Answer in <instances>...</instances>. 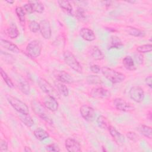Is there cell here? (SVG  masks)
Returning <instances> with one entry per match:
<instances>
[{"label":"cell","instance_id":"obj_1","mask_svg":"<svg viewBox=\"0 0 152 152\" xmlns=\"http://www.w3.org/2000/svg\"><path fill=\"white\" fill-rule=\"evenodd\" d=\"M101 72L103 76L113 84L121 83L126 78L124 74L109 67L104 66L102 68Z\"/></svg>","mask_w":152,"mask_h":152},{"label":"cell","instance_id":"obj_2","mask_svg":"<svg viewBox=\"0 0 152 152\" xmlns=\"http://www.w3.org/2000/svg\"><path fill=\"white\" fill-rule=\"evenodd\" d=\"M64 60L66 65L78 73L83 72V67L75 55L69 50L64 51L63 53Z\"/></svg>","mask_w":152,"mask_h":152},{"label":"cell","instance_id":"obj_3","mask_svg":"<svg viewBox=\"0 0 152 152\" xmlns=\"http://www.w3.org/2000/svg\"><path fill=\"white\" fill-rule=\"evenodd\" d=\"M31 106L33 111L39 116L42 119L46 121L47 123L52 124L53 123L52 120L48 115L46 110V107L40 103L39 101L36 100H33L31 102Z\"/></svg>","mask_w":152,"mask_h":152},{"label":"cell","instance_id":"obj_4","mask_svg":"<svg viewBox=\"0 0 152 152\" xmlns=\"http://www.w3.org/2000/svg\"><path fill=\"white\" fill-rule=\"evenodd\" d=\"M7 99L11 106L20 114H29L27 105L20 99L12 96H7Z\"/></svg>","mask_w":152,"mask_h":152},{"label":"cell","instance_id":"obj_5","mask_svg":"<svg viewBox=\"0 0 152 152\" xmlns=\"http://www.w3.org/2000/svg\"><path fill=\"white\" fill-rule=\"evenodd\" d=\"M42 45L41 42L38 40H34L30 42L26 46L27 53L32 58H36L39 57L42 52Z\"/></svg>","mask_w":152,"mask_h":152},{"label":"cell","instance_id":"obj_6","mask_svg":"<svg viewBox=\"0 0 152 152\" xmlns=\"http://www.w3.org/2000/svg\"><path fill=\"white\" fill-rule=\"evenodd\" d=\"M37 83L40 89L46 94H47V95L53 96L56 99L59 98V95L58 91L55 89L45 79L43 78H39L37 80Z\"/></svg>","mask_w":152,"mask_h":152},{"label":"cell","instance_id":"obj_7","mask_svg":"<svg viewBox=\"0 0 152 152\" xmlns=\"http://www.w3.org/2000/svg\"><path fill=\"white\" fill-rule=\"evenodd\" d=\"M129 94L130 98L136 103H141L144 100V92L140 86H132L131 87Z\"/></svg>","mask_w":152,"mask_h":152},{"label":"cell","instance_id":"obj_8","mask_svg":"<svg viewBox=\"0 0 152 152\" xmlns=\"http://www.w3.org/2000/svg\"><path fill=\"white\" fill-rule=\"evenodd\" d=\"M90 95L97 99H107L110 96V91L102 87H93L90 92Z\"/></svg>","mask_w":152,"mask_h":152},{"label":"cell","instance_id":"obj_9","mask_svg":"<svg viewBox=\"0 0 152 152\" xmlns=\"http://www.w3.org/2000/svg\"><path fill=\"white\" fill-rule=\"evenodd\" d=\"M80 112L86 121L92 122L95 119L96 113L94 109L87 104L82 105L80 108Z\"/></svg>","mask_w":152,"mask_h":152},{"label":"cell","instance_id":"obj_10","mask_svg":"<svg viewBox=\"0 0 152 152\" xmlns=\"http://www.w3.org/2000/svg\"><path fill=\"white\" fill-rule=\"evenodd\" d=\"M113 104L117 110L123 112H130L134 109L132 106L127 103L124 99L120 97L114 99Z\"/></svg>","mask_w":152,"mask_h":152},{"label":"cell","instance_id":"obj_11","mask_svg":"<svg viewBox=\"0 0 152 152\" xmlns=\"http://www.w3.org/2000/svg\"><path fill=\"white\" fill-rule=\"evenodd\" d=\"M43 105L46 109L52 112H55L58 109V102L56 99L53 96L46 95L43 98Z\"/></svg>","mask_w":152,"mask_h":152},{"label":"cell","instance_id":"obj_12","mask_svg":"<svg viewBox=\"0 0 152 152\" xmlns=\"http://www.w3.org/2000/svg\"><path fill=\"white\" fill-rule=\"evenodd\" d=\"M39 24L41 35L45 39H50L52 34V30L49 21L46 20H43L40 21Z\"/></svg>","mask_w":152,"mask_h":152},{"label":"cell","instance_id":"obj_13","mask_svg":"<svg viewBox=\"0 0 152 152\" xmlns=\"http://www.w3.org/2000/svg\"><path fill=\"white\" fill-rule=\"evenodd\" d=\"M54 75L58 81L64 84H71L74 81L72 76L65 71H57Z\"/></svg>","mask_w":152,"mask_h":152},{"label":"cell","instance_id":"obj_14","mask_svg":"<svg viewBox=\"0 0 152 152\" xmlns=\"http://www.w3.org/2000/svg\"><path fill=\"white\" fill-rule=\"evenodd\" d=\"M65 146L68 151L69 152H80L81 150V145L76 140L68 138L65 140Z\"/></svg>","mask_w":152,"mask_h":152},{"label":"cell","instance_id":"obj_15","mask_svg":"<svg viewBox=\"0 0 152 152\" xmlns=\"http://www.w3.org/2000/svg\"><path fill=\"white\" fill-rule=\"evenodd\" d=\"M109 132L114 140V141L119 145H122L125 142L124 136L119 132L114 126L110 125L107 129Z\"/></svg>","mask_w":152,"mask_h":152},{"label":"cell","instance_id":"obj_16","mask_svg":"<svg viewBox=\"0 0 152 152\" xmlns=\"http://www.w3.org/2000/svg\"><path fill=\"white\" fill-rule=\"evenodd\" d=\"M124 47V44L121 39L116 36H112L109 40L107 49H121Z\"/></svg>","mask_w":152,"mask_h":152},{"label":"cell","instance_id":"obj_17","mask_svg":"<svg viewBox=\"0 0 152 152\" xmlns=\"http://www.w3.org/2000/svg\"><path fill=\"white\" fill-rule=\"evenodd\" d=\"M80 35L85 40L92 42L96 39V35L94 31L87 27H83L80 30Z\"/></svg>","mask_w":152,"mask_h":152},{"label":"cell","instance_id":"obj_18","mask_svg":"<svg viewBox=\"0 0 152 152\" xmlns=\"http://www.w3.org/2000/svg\"><path fill=\"white\" fill-rule=\"evenodd\" d=\"M0 45H1V47L4 48V49H5L9 51L12 52L18 53L20 52L18 46L15 44L13 43L12 42L9 41V40L1 39Z\"/></svg>","mask_w":152,"mask_h":152},{"label":"cell","instance_id":"obj_19","mask_svg":"<svg viewBox=\"0 0 152 152\" xmlns=\"http://www.w3.org/2000/svg\"><path fill=\"white\" fill-rule=\"evenodd\" d=\"M122 64L126 69L129 71H135L137 68L133 58L130 56H126L123 58Z\"/></svg>","mask_w":152,"mask_h":152},{"label":"cell","instance_id":"obj_20","mask_svg":"<svg viewBox=\"0 0 152 152\" xmlns=\"http://www.w3.org/2000/svg\"><path fill=\"white\" fill-rule=\"evenodd\" d=\"M125 30L128 34L134 37H142L145 36V33L143 30H141L139 28H137L132 26L126 27Z\"/></svg>","mask_w":152,"mask_h":152},{"label":"cell","instance_id":"obj_21","mask_svg":"<svg viewBox=\"0 0 152 152\" xmlns=\"http://www.w3.org/2000/svg\"><path fill=\"white\" fill-rule=\"evenodd\" d=\"M58 5L59 7L67 14L69 15H73L72 11L73 8L71 4L68 1H58Z\"/></svg>","mask_w":152,"mask_h":152},{"label":"cell","instance_id":"obj_22","mask_svg":"<svg viewBox=\"0 0 152 152\" xmlns=\"http://www.w3.org/2000/svg\"><path fill=\"white\" fill-rule=\"evenodd\" d=\"M137 130L141 134H142L146 138H149V139L151 138L152 129L150 126L144 125V124H141L138 126Z\"/></svg>","mask_w":152,"mask_h":152},{"label":"cell","instance_id":"obj_23","mask_svg":"<svg viewBox=\"0 0 152 152\" xmlns=\"http://www.w3.org/2000/svg\"><path fill=\"white\" fill-rule=\"evenodd\" d=\"M90 55L91 57L96 61H101L104 59V55L100 49L97 46H93L90 49Z\"/></svg>","mask_w":152,"mask_h":152},{"label":"cell","instance_id":"obj_24","mask_svg":"<svg viewBox=\"0 0 152 152\" xmlns=\"http://www.w3.org/2000/svg\"><path fill=\"white\" fill-rule=\"evenodd\" d=\"M7 34L11 39L17 38L20 34L19 30L15 23H12L7 29Z\"/></svg>","mask_w":152,"mask_h":152},{"label":"cell","instance_id":"obj_25","mask_svg":"<svg viewBox=\"0 0 152 152\" xmlns=\"http://www.w3.org/2000/svg\"><path fill=\"white\" fill-rule=\"evenodd\" d=\"M33 134L35 137L40 141H43L49 138V133L47 131H46L45 129L41 128H37V129H36L34 131Z\"/></svg>","mask_w":152,"mask_h":152},{"label":"cell","instance_id":"obj_26","mask_svg":"<svg viewBox=\"0 0 152 152\" xmlns=\"http://www.w3.org/2000/svg\"><path fill=\"white\" fill-rule=\"evenodd\" d=\"M55 86L56 87V90L61 95L64 97H66L69 95L68 88L66 87V86H65L64 83H61L59 81H57L55 83Z\"/></svg>","mask_w":152,"mask_h":152},{"label":"cell","instance_id":"obj_27","mask_svg":"<svg viewBox=\"0 0 152 152\" xmlns=\"http://www.w3.org/2000/svg\"><path fill=\"white\" fill-rule=\"evenodd\" d=\"M96 123L97 125L102 129H108L109 126L110 125L109 121L105 116L103 115H99L96 119Z\"/></svg>","mask_w":152,"mask_h":152},{"label":"cell","instance_id":"obj_28","mask_svg":"<svg viewBox=\"0 0 152 152\" xmlns=\"http://www.w3.org/2000/svg\"><path fill=\"white\" fill-rule=\"evenodd\" d=\"M28 2L31 4L33 10L34 12L37 13H42L45 10V7L43 4L38 1H30Z\"/></svg>","mask_w":152,"mask_h":152},{"label":"cell","instance_id":"obj_29","mask_svg":"<svg viewBox=\"0 0 152 152\" xmlns=\"http://www.w3.org/2000/svg\"><path fill=\"white\" fill-rule=\"evenodd\" d=\"M86 81L91 85H100L103 83L102 79L96 75H89L86 77Z\"/></svg>","mask_w":152,"mask_h":152},{"label":"cell","instance_id":"obj_30","mask_svg":"<svg viewBox=\"0 0 152 152\" xmlns=\"http://www.w3.org/2000/svg\"><path fill=\"white\" fill-rule=\"evenodd\" d=\"M20 121L27 127H31L34 125V121L29 114H21L19 116Z\"/></svg>","mask_w":152,"mask_h":152},{"label":"cell","instance_id":"obj_31","mask_svg":"<svg viewBox=\"0 0 152 152\" xmlns=\"http://www.w3.org/2000/svg\"><path fill=\"white\" fill-rule=\"evenodd\" d=\"M16 15L18 18L20 23L22 24H24L26 22V12L21 7H17L15 10Z\"/></svg>","mask_w":152,"mask_h":152},{"label":"cell","instance_id":"obj_32","mask_svg":"<svg viewBox=\"0 0 152 152\" xmlns=\"http://www.w3.org/2000/svg\"><path fill=\"white\" fill-rule=\"evenodd\" d=\"M19 88L23 93L26 95H29L30 90L28 83L26 80H21L19 83Z\"/></svg>","mask_w":152,"mask_h":152},{"label":"cell","instance_id":"obj_33","mask_svg":"<svg viewBox=\"0 0 152 152\" xmlns=\"http://www.w3.org/2000/svg\"><path fill=\"white\" fill-rule=\"evenodd\" d=\"M137 51L140 53H145L150 52L152 50V46L151 44H144L138 46L137 49Z\"/></svg>","mask_w":152,"mask_h":152},{"label":"cell","instance_id":"obj_34","mask_svg":"<svg viewBox=\"0 0 152 152\" xmlns=\"http://www.w3.org/2000/svg\"><path fill=\"white\" fill-rule=\"evenodd\" d=\"M1 75L2 78H3L4 81L6 83V84L10 87V88H13L14 87V84L11 80V79L10 78V77L7 75V74L3 70L2 68H1Z\"/></svg>","mask_w":152,"mask_h":152},{"label":"cell","instance_id":"obj_35","mask_svg":"<svg viewBox=\"0 0 152 152\" xmlns=\"http://www.w3.org/2000/svg\"><path fill=\"white\" fill-rule=\"evenodd\" d=\"M28 28L32 33H37L40 31V24L34 20L30 21L28 23Z\"/></svg>","mask_w":152,"mask_h":152},{"label":"cell","instance_id":"obj_36","mask_svg":"<svg viewBox=\"0 0 152 152\" xmlns=\"http://www.w3.org/2000/svg\"><path fill=\"white\" fill-rule=\"evenodd\" d=\"M75 15L77 18L81 21H83L86 20V12L84 8L82 7H78L76 11Z\"/></svg>","mask_w":152,"mask_h":152},{"label":"cell","instance_id":"obj_37","mask_svg":"<svg viewBox=\"0 0 152 152\" xmlns=\"http://www.w3.org/2000/svg\"><path fill=\"white\" fill-rule=\"evenodd\" d=\"M46 148L48 151H55V152L60 151V149L58 145L54 143L46 145Z\"/></svg>","mask_w":152,"mask_h":152},{"label":"cell","instance_id":"obj_38","mask_svg":"<svg viewBox=\"0 0 152 152\" xmlns=\"http://www.w3.org/2000/svg\"><path fill=\"white\" fill-rule=\"evenodd\" d=\"M8 150V142L7 141L1 139L0 140V151H7Z\"/></svg>","mask_w":152,"mask_h":152},{"label":"cell","instance_id":"obj_39","mask_svg":"<svg viewBox=\"0 0 152 152\" xmlns=\"http://www.w3.org/2000/svg\"><path fill=\"white\" fill-rule=\"evenodd\" d=\"M22 7H23V10H24L25 12H26V13L32 14L34 12L31 4L28 2L27 4H25Z\"/></svg>","mask_w":152,"mask_h":152},{"label":"cell","instance_id":"obj_40","mask_svg":"<svg viewBox=\"0 0 152 152\" xmlns=\"http://www.w3.org/2000/svg\"><path fill=\"white\" fill-rule=\"evenodd\" d=\"M134 59H135V61L137 62V64H138L139 65H141L143 63V61H144L143 56L140 53L135 54Z\"/></svg>","mask_w":152,"mask_h":152},{"label":"cell","instance_id":"obj_41","mask_svg":"<svg viewBox=\"0 0 152 152\" xmlns=\"http://www.w3.org/2000/svg\"><path fill=\"white\" fill-rule=\"evenodd\" d=\"M90 69L91 71L93 73H94V74H99L101 71V69L102 68L100 67L99 65H96V64H94V65H91L90 66Z\"/></svg>","mask_w":152,"mask_h":152},{"label":"cell","instance_id":"obj_42","mask_svg":"<svg viewBox=\"0 0 152 152\" xmlns=\"http://www.w3.org/2000/svg\"><path fill=\"white\" fill-rule=\"evenodd\" d=\"M126 137L128 138L131 140V141H135L137 139V134L134 132H128L126 134Z\"/></svg>","mask_w":152,"mask_h":152},{"label":"cell","instance_id":"obj_43","mask_svg":"<svg viewBox=\"0 0 152 152\" xmlns=\"http://www.w3.org/2000/svg\"><path fill=\"white\" fill-rule=\"evenodd\" d=\"M145 83L146 85H147V86L150 88H151V87H152V77L151 75L147 77L145 79Z\"/></svg>","mask_w":152,"mask_h":152},{"label":"cell","instance_id":"obj_44","mask_svg":"<svg viewBox=\"0 0 152 152\" xmlns=\"http://www.w3.org/2000/svg\"><path fill=\"white\" fill-rule=\"evenodd\" d=\"M24 151L26 152H30V151H32V150L29 147H27V146H26L24 147Z\"/></svg>","mask_w":152,"mask_h":152},{"label":"cell","instance_id":"obj_45","mask_svg":"<svg viewBox=\"0 0 152 152\" xmlns=\"http://www.w3.org/2000/svg\"><path fill=\"white\" fill-rule=\"evenodd\" d=\"M7 2H8L9 4H12L14 2V1H7Z\"/></svg>","mask_w":152,"mask_h":152}]
</instances>
